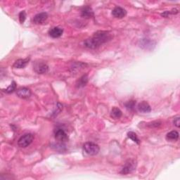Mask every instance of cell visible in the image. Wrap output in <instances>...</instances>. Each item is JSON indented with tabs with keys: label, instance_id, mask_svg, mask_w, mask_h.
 Listing matches in <instances>:
<instances>
[{
	"label": "cell",
	"instance_id": "7",
	"mask_svg": "<svg viewBox=\"0 0 180 180\" xmlns=\"http://www.w3.org/2000/svg\"><path fill=\"white\" fill-rule=\"evenodd\" d=\"M48 19V14L45 12L37 13V15L34 16L33 23L35 24H42L44 23Z\"/></svg>",
	"mask_w": 180,
	"mask_h": 180
},
{
	"label": "cell",
	"instance_id": "18",
	"mask_svg": "<svg viewBox=\"0 0 180 180\" xmlns=\"http://www.w3.org/2000/svg\"><path fill=\"white\" fill-rule=\"evenodd\" d=\"M16 82L13 81L12 83H11L7 89H4V90L6 93H8V94H9V93L13 92L14 90L16 89Z\"/></svg>",
	"mask_w": 180,
	"mask_h": 180
},
{
	"label": "cell",
	"instance_id": "10",
	"mask_svg": "<svg viewBox=\"0 0 180 180\" xmlns=\"http://www.w3.org/2000/svg\"><path fill=\"white\" fill-rule=\"evenodd\" d=\"M16 94L21 98H28L31 96V92L28 88L21 87L16 91Z\"/></svg>",
	"mask_w": 180,
	"mask_h": 180
},
{
	"label": "cell",
	"instance_id": "20",
	"mask_svg": "<svg viewBox=\"0 0 180 180\" xmlns=\"http://www.w3.org/2000/svg\"><path fill=\"white\" fill-rule=\"evenodd\" d=\"M25 19H26V13L25 11H23L19 14V20L21 23H24Z\"/></svg>",
	"mask_w": 180,
	"mask_h": 180
},
{
	"label": "cell",
	"instance_id": "3",
	"mask_svg": "<svg viewBox=\"0 0 180 180\" xmlns=\"http://www.w3.org/2000/svg\"><path fill=\"white\" fill-rule=\"evenodd\" d=\"M34 139V136L33 134L28 133V134H25L22 136L21 138L19 139L18 144L20 147L21 148H25L28 146L29 145L33 142Z\"/></svg>",
	"mask_w": 180,
	"mask_h": 180
},
{
	"label": "cell",
	"instance_id": "14",
	"mask_svg": "<svg viewBox=\"0 0 180 180\" xmlns=\"http://www.w3.org/2000/svg\"><path fill=\"white\" fill-rule=\"evenodd\" d=\"M88 82V76L87 75H83L76 82V87L77 88L83 87Z\"/></svg>",
	"mask_w": 180,
	"mask_h": 180
},
{
	"label": "cell",
	"instance_id": "1",
	"mask_svg": "<svg viewBox=\"0 0 180 180\" xmlns=\"http://www.w3.org/2000/svg\"><path fill=\"white\" fill-rule=\"evenodd\" d=\"M111 39V35L107 31H98L91 38L86 40L84 44L89 49H97Z\"/></svg>",
	"mask_w": 180,
	"mask_h": 180
},
{
	"label": "cell",
	"instance_id": "13",
	"mask_svg": "<svg viewBox=\"0 0 180 180\" xmlns=\"http://www.w3.org/2000/svg\"><path fill=\"white\" fill-rule=\"evenodd\" d=\"M30 59H19L15 61L13 64V68H23L28 64Z\"/></svg>",
	"mask_w": 180,
	"mask_h": 180
},
{
	"label": "cell",
	"instance_id": "5",
	"mask_svg": "<svg viewBox=\"0 0 180 180\" xmlns=\"http://www.w3.org/2000/svg\"><path fill=\"white\" fill-rule=\"evenodd\" d=\"M136 167V162L135 160H128L124 164L123 169L120 171V173L123 175L131 173L135 170Z\"/></svg>",
	"mask_w": 180,
	"mask_h": 180
},
{
	"label": "cell",
	"instance_id": "21",
	"mask_svg": "<svg viewBox=\"0 0 180 180\" xmlns=\"http://www.w3.org/2000/svg\"><path fill=\"white\" fill-rule=\"evenodd\" d=\"M173 123L176 127H179V116H177V117H176L175 119H174Z\"/></svg>",
	"mask_w": 180,
	"mask_h": 180
},
{
	"label": "cell",
	"instance_id": "11",
	"mask_svg": "<svg viewBox=\"0 0 180 180\" xmlns=\"http://www.w3.org/2000/svg\"><path fill=\"white\" fill-rule=\"evenodd\" d=\"M138 109L139 111L141 113H150L151 111V108L150 105L145 101H142V102L139 103Z\"/></svg>",
	"mask_w": 180,
	"mask_h": 180
},
{
	"label": "cell",
	"instance_id": "12",
	"mask_svg": "<svg viewBox=\"0 0 180 180\" xmlns=\"http://www.w3.org/2000/svg\"><path fill=\"white\" fill-rule=\"evenodd\" d=\"M81 16L85 19H89L94 16V12L91 7H85L81 11Z\"/></svg>",
	"mask_w": 180,
	"mask_h": 180
},
{
	"label": "cell",
	"instance_id": "19",
	"mask_svg": "<svg viewBox=\"0 0 180 180\" xmlns=\"http://www.w3.org/2000/svg\"><path fill=\"white\" fill-rule=\"evenodd\" d=\"M135 105H136V101H133V100L127 101V103H124V106H125L126 108L129 110L134 109Z\"/></svg>",
	"mask_w": 180,
	"mask_h": 180
},
{
	"label": "cell",
	"instance_id": "9",
	"mask_svg": "<svg viewBox=\"0 0 180 180\" xmlns=\"http://www.w3.org/2000/svg\"><path fill=\"white\" fill-rule=\"evenodd\" d=\"M126 11L123 8L117 7H115L112 11V15L117 19H123L126 16Z\"/></svg>",
	"mask_w": 180,
	"mask_h": 180
},
{
	"label": "cell",
	"instance_id": "15",
	"mask_svg": "<svg viewBox=\"0 0 180 180\" xmlns=\"http://www.w3.org/2000/svg\"><path fill=\"white\" fill-rule=\"evenodd\" d=\"M179 139V133L177 131H171L167 133L166 135V139L170 141H176Z\"/></svg>",
	"mask_w": 180,
	"mask_h": 180
},
{
	"label": "cell",
	"instance_id": "16",
	"mask_svg": "<svg viewBox=\"0 0 180 180\" xmlns=\"http://www.w3.org/2000/svg\"><path fill=\"white\" fill-rule=\"evenodd\" d=\"M122 115H123V113H122V111L118 108H116V107L113 108L111 112V117L112 118L117 120V119H119L122 117Z\"/></svg>",
	"mask_w": 180,
	"mask_h": 180
},
{
	"label": "cell",
	"instance_id": "2",
	"mask_svg": "<svg viewBox=\"0 0 180 180\" xmlns=\"http://www.w3.org/2000/svg\"><path fill=\"white\" fill-rule=\"evenodd\" d=\"M83 149L87 154L89 156L97 155L100 151L99 146L93 142H87L84 144Z\"/></svg>",
	"mask_w": 180,
	"mask_h": 180
},
{
	"label": "cell",
	"instance_id": "4",
	"mask_svg": "<svg viewBox=\"0 0 180 180\" xmlns=\"http://www.w3.org/2000/svg\"><path fill=\"white\" fill-rule=\"evenodd\" d=\"M54 136L56 140L61 142V143H64V142L68 141V136L67 133L61 127H58L54 130Z\"/></svg>",
	"mask_w": 180,
	"mask_h": 180
},
{
	"label": "cell",
	"instance_id": "6",
	"mask_svg": "<svg viewBox=\"0 0 180 180\" xmlns=\"http://www.w3.org/2000/svg\"><path fill=\"white\" fill-rule=\"evenodd\" d=\"M34 71L38 74H45L48 72L49 67L45 63L37 62L34 66Z\"/></svg>",
	"mask_w": 180,
	"mask_h": 180
},
{
	"label": "cell",
	"instance_id": "17",
	"mask_svg": "<svg viewBox=\"0 0 180 180\" xmlns=\"http://www.w3.org/2000/svg\"><path fill=\"white\" fill-rule=\"evenodd\" d=\"M127 136H128L130 139H131L133 141L135 142V143H136L137 144H139V143H140V141H139V139L136 133L133 132H129L128 133H127Z\"/></svg>",
	"mask_w": 180,
	"mask_h": 180
},
{
	"label": "cell",
	"instance_id": "8",
	"mask_svg": "<svg viewBox=\"0 0 180 180\" xmlns=\"http://www.w3.org/2000/svg\"><path fill=\"white\" fill-rule=\"evenodd\" d=\"M63 33V30L62 28L54 27L49 30V34L52 38H59L61 36H62Z\"/></svg>",
	"mask_w": 180,
	"mask_h": 180
}]
</instances>
